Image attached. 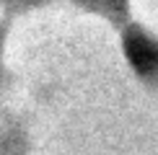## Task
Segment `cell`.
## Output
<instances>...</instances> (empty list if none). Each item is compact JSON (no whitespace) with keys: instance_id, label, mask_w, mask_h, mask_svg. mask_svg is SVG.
<instances>
[{"instance_id":"cell-1","label":"cell","mask_w":158,"mask_h":155,"mask_svg":"<svg viewBox=\"0 0 158 155\" xmlns=\"http://www.w3.org/2000/svg\"><path fill=\"white\" fill-rule=\"evenodd\" d=\"M124 52L127 60L135 65L140 73H156L158 70V44L153 39H148L140 31H132L124 39Z\"/></svg>"}]
</instances>
